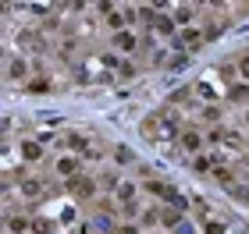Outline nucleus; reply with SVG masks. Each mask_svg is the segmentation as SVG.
I'll list each match as a JSON object with an SVG mask.
<instances>
[{
	"instance_id": "obj_31",
	"label": "nucleus",
	"mask_w": 249,
	"mask_h": 234,
	"mask_svg": "<svg viewBox=\"0 0 249 234\" xmlns=\"http://www.w3.org/2000/svg\"><path fill=\"white\" fill-rule=\"evenodd\" d=\"M192 89H196V93H199L203 99H213V96H217V93H213V89H210L207 82H199V85H192Z\"/></svg>"
},
{
	"instance_id": "obj_5",
	"label": "nucleus",
	"mask_w": 249,
	"mask_h": 234,
	"mask_svg": "<svg viewBox=\"0 0 249 234\" xmlns=\"http://www.w3.org/2000/svg\"><path fill=\"white\" fill-rule=\"evenodd\" d=\"M150 32H157V36H167V39H171L175 32H178V25H175V18H171V15L157 11V15H153V25H150Z\"/></svg>"
},
{
	"instance_id": "obj_22",
	"label": "nucleus",
	"mask_w": 249,
	"mask_h": 234,
	"mask_svg": "<svg viewBox=\"0 0 249 234\" xmlns=\"http://www.w3.org/2000/svg\"><path fill=\"white\" fill-rule=\"evenodd\" d=\"M171 71H182V68H189V50H178L175 57H171V64H167Z\"/></svg>"
},
{
	"instance_id": "obj_21",
	"label": "nucleus",
	"mask_w": 249,
	"mask_h": 234,
	"mask_svg": "<svg viewBox=\"0 0 249 234\" xmlns=\"http://www.w3.org/2000/svg\"><path fill=\"white\" fill-rule=\"evenodd\" d=\"M18 43L21 47H32V50H43V36H32V32H21Z\"/></svg>"
},
{
	"instance_id": "obj_33",
	"label": "nucleus",
	"mask_w": 249,
	"mask_h": 234,
	"mask_svg": "<svg viewBox=\"0 0 249 234\" xmlns=\"http://www.w3.org/2000/svg\"><path fill=\"white\" fill-rule=\"evenodd\" d=\"M15 11V0H0V15H11Z\"/></svg>"
},
{
	"instance_id": "obj_41",
	"label": "nucleus",
	"mask_w": 249,
	"mask_h": 234,
	"mask_svg": "<svg viewBox=\"0 0 249 234\" xmlns=\"http://www.w3.org/2000/svg\"><path fill=\"white\" fill-rule=\"evenodd\" d=\"M0 75H4V68H0Z\"/></svg>"
},
{
	"instance_id": "obj_2",
	"label": "nucleus",
	"mask_w": 249,
	"mask_h": 234,
	"mask_svg": "<svg viewBox=\"0 0 249 234\" xmlns=\"http://www.w3.org/2000/svg\"><path fill=\"white\" fill-rule=\"evenodd\" d=\"M178 146L196 156V153H203V146H207V135H203L199 128H182L178 131Z\"/></svg>"
},
{
	"instance_id": "obj_14",
	"label": "nucleus",
	"mask_w": 249,
	"mask_h": 234,
	"mask_svg": "<svg viewBox=\"0 0 249 234\" xmlns=\"http://www.w3.org/2000/svg\"><path fill=\"white\" fill-rule=\"evenodd\" d=\"M203 234H228V224L207 213V217H203Z\"/></svg>"
},
{
	"instance_id": "obj_18",
	"label": "nucleus",
	"mask_w": 249,
	"mask_h": 234,
	"mask_svg": "<svg viewBox=\"0 0 249 234\" xmlns=\"http://www.w3.org/2000/svg\"><path fill=\"white\" fill-rule=\"evenodd\" d=\"M210 174H213V181H217V185H224V188H231V185H235V174L228 171V167H213Z\"/></svg>"
},
{
	"instance_id": "obj_13",
	"label": "nucleus",
	"mask_w": 249,
	"mask_h": 234,
	"mask_svg": "<svg viewBox=\"0 0 249 234\" xmlns=\"http://www.w3.org/2000/svg\"><path fill=\"white\" fill-rule=\"evenodd\" d=\"M157 224H160V209H157V206H150V209H142V213H139V227L153 231Z\"/></svg>"
},
{
	"instance_id": "obj_16",
	"label": "nucleus",
	"mask_w": 249,
	"mask_h": 234,
	"mask_svg": "<svg viewBox=\"0 0 249 234\" xmlns=\"http://www.w3.org/2000/svg\"><path fill=\"white\" fill-rule=\"evenodd\" d=\"M110 156H114V163H118V167H128V163H135V153H132L128 146H114V153H110Z\"/></svg>"
},
{
	"instance_id": "obj_4",
	"label": "nucleus",
	"mask_w": 249,
	"mask_h": 234,
	"mask_svg": "<svg viewBox=\"0 0 249 234\" xmlns=\"http://www.w3.org/2000/svg\"><path fill=\"white\" fill-rule=\"evenodd\" d=\"M114 50L118 53H135V47H139V36H135L132 29H121V32H114Z\"/></svg>"
},
{
	"instance_id": "obj_36",
	"label": "nucleus",
	"mask_w": 249,
	"mask_h": 234,
	"mask_svg": "<svg viewBox=\"0 0 249 234\" xmlns=\"http://www.w3.org/2000/svg\"><path fill=\"white\" fill-rule=\"evenodd\" d=\"M207 4H210L213 11H221V7H224V0H207Z\"/></svg>"
},
{
	"instance_id": "obj_29",
	"label": "nucleus",
	"mask_w": 249,
	"mask_h": 234,
	"mask_svg": "<svg viewBox=\"0 0 249 234\" xmlns=\"http://www.w3.org/2000/svg\"><path fill=\"white\" fill-rule=\"evenodd\" d=\"M121 15H124V25H135V21H139V11H135V7H121Z\"/></svg>"
},
{
	"instance_id": "obj_39",
	"label": "nucleus",
	"mask_w": 249,
	"mask_h": 234,
	"mask_svg": "<svg viewBox=\"0 0 249 234\" xmlns=\"http://www.w3.org/2000/svg\"><path fill=\"white\" fill-rule=\"evenodd\" d=\"M196 4H207V0H196Z\"/></svg>"
},
{
	"instance_id": "obj_38",
	"label": "nucleus",
	"mask_w": 249,
	"mask_h": 234,
	"mask_svg": "<svg viewBox=\"0 0 249 234\" xmlns=\"http://www.w3.org/2000/svg\"><path fill=\"white\" fill-rule=\"evenodd\" d=\"M142 234H160V231H142Z\"/></svg>"
},
{
	"instance_id": "obj_8",
	"label": "nucleus",
	"mask_w": 249,
	"mask_h": 234,
	"mask_svg": "<svg viewBox=\"0 0 249 234\" xmlns=\"http://www.w3.org/2000/svg\"><path fill=\"white\" fill-rule=\"evenodd\" d=\"M78 171H82V160H78V156H61L57 160V174L64 177V181H71Z\"/></svg>"
},
{
	"instance_id": "obj_23",
	"label": "nucleus",
	"mask_w": 249,
	"mask_h": 234,
	"mask_svg": "<svg viewBox=\"0 0 249 234\" xmlns=\"http://www.w3.org/2000/svg\"><path fill=\"white\" fill-rule=\"evenodd\" d=\"M118 209H121V217H139V203H135V199H128V203H118Z\"/></svg>"
},
{
	"instance_id": "obj_7",
	"label": "nucleus",
	"mask_w": 249,
	"mask_h": 234,
	"mask_svg": "<svg viewBox=\"0 0 249 234\" xmlns=\"http://www.w3.org/2000/svg\"><path fill=\"white\" fill-rule=\"evenodd\" d=\"M224 96H228V103H235V107H246V103H249V82H231Z\"/></svg>"
},
{
	"instance_id": "obj_15",
	"label": "nucleus",
	"mask_w": 249,
	"mask_h": 234,
	"mask_svg": "<svg viewBox=\"0 0 249 234\" xmlns=\"http://www.w3.org/2000/svg\"><path fill=\"white\" fill-rule=\"evenodd\" d=\"M135 192H139V188H135L132 181H118V188H114V203H128V199H135Z\"/></svg>"
},
{
	"instance_id": "obj_24",
	"label": "nucleus",
	"mask_w": 249,
	"mask_h": 234,
	"mask_svg": "<svg viewBox=\"0 0 249 234\" xmlns=\"http://www.w3.org/2000/svg\"><path fill=\"white\" fill-rule=\"evenodd\" d=\"M107 25L114 29V32H121V29H128V25H124V15H121V11H110V15H107Z\"/></svg>"
},
{
	"instance_id": "obj_6",
	"label": "nucleus",
	"mask_w": 249,
	"mask_h": 234,
	"mask_svg": "<svg viewBox=\"0 0 249 234\" xmlns=\"http://www.w3.org/2000/svg\"><path fill=\"white\" fill-rule=\"evenodd\" d=\"M25 93H29V96H50L53 85H50L47 75H36V78H25Z\"/></svg>"
},
{
	"instance_id": "obj_1",
	"label": "nucleus",
	"mask_w": 249,
	"mask_h": 234,
	"mask_svg": "<svg viewBox=\"0 0 249 234\" xmlns=\"http://www.w3.org/2000/svg\"><path fill=\"white\" fill-rule=\"evenodd\" d=\"M171 43H175L178 50H189V53H192V50H199L207 39H203V29H196V25H185V29H178L175 36H171Z\"/></svg>"
},
{
	"instance_id": "obj_19",
	"label": "nucleus",
	"mask_w": 249,
	"mask_h": 234,
	"mask_svg": "<svg viewBox=\"0 0 249 234\" xmlns=\"http://www.w3.org/2000/svg\"><path fill=\"white\" fill-rule=\"evenodd\" d=\"M192 167H196V174H210V171H213V160H210V156H203V153H196Z\"/></svg>"
},
{
	"instance_id": "obj_9",
	"label": "nucleus",
	"mask_w": 249,
	"mask_h": 234,
	"mask_svg": "<svg viewBox=\"0 0 249 234\" xmlns=\"http://www.w3.org/2000/svg\"><path fill=\"white\" fill-rule=\"evenodd\" d=\"M86 146H89V142H86V135H78V131L61 135V149H68V153H89Z\"/></svg>"
},
{
	"instance_id": "obj_40",
	"label": "nucleus",
	"mask_w": 249,
	"mask_h": 234,
	"mask_svg": "<svg viewBox=\"0 0 249 234\" xmlns=\"http://www.w3.org/2000/svg\"><path fill=\"white\" fill-rule=\"evenodd\" d=\"M0 57H4V47H0Z\"/></svg>"
},
{
	"instance_id": "obj_30",
	"label": "nucleus",
	"mask_w": 249,
	"mask_h": 234,
	"mask_svg": "<svg viewBox=\"0 0 249 234\" xmlns=\"http://www.w3.org/2000/svg\"><path fill=\"white\" fill-rule=\"evenodd\" d=\"M93 4H96V11H100V15H110V11H114V0H93Z\"/></svg>"
},
{
	"instance_id": "obj_37",
	"label": "nucleus",
	"mask_w": 249,
	"mask_h": 234,
	"mask_svg": "<svg viewBox=\"0 0 249 234\" xmlns=\"http://www.w3.org/2000/svg\"><path fill=\"white\" fill-rule=\"evenodd\" d=\"M242 121H246V128H249V110H246V114H242Z\"/></svg>"
},
{
	"instance_id": "obj_32",
	"label": "nucleus",
	"mask_w": 249,
	"mask_h": 234,
	"mask_svg": "<svg viewBox=\"0 0 249 234\" xmlns=\"http://www.w3.org/2000/svg\"><path fill=\"white\" fill-rule=\"evenodd\" d=\"M118 75H121V78H132L135 68H132V64H118Z\"/></svg>"
},
{
	"instance_id": "obj_20",
	"label": "nucleus",
	"mask_w": 249,
	"mask_h": 234,
	"mask_svg": "<svg viewBox=\"0 0 249 234\" xmlns=\"http://www.w3.org/2000/svg\"><path fill=\"white\" fill-rule=\"evenodd\" d=\"M171 18H175V25H178V29H185L189 21H192V7H175V15H171Z\"/></svg>"
},
{
	"instance_id": "obj_11",
	"label": "nucleus",
	"mask_w": 249,
	"mask_h": 234,
	"mask_svg": "<svg viewBox=\"0 0 249 234\" xmlns=\"http://www.w3.org/2000/svg\"><path fill=\"white\" fill-rule=\"evenodd\" d=\"M29 231H32V220L29 217H21V213L7 217V234H29Z\"/></svg>"
},
{
	"instance_id": "obj_34",
	"label": "nucleus",
	"mask_w": 249,
	"mask_h": 234,
	"mask_svg": "<svg viewBox=\"0 0 249 234\" xmlns=\"http://www.w3.org/2000/svg\"><path fill=\"white\" fill-rule=\"evenodd\" d=\"M150 4H153V11H167V7H171V0H150Z\"/></svg>"
},
{
	"instance_id": "obj_17",
	"label": "nucleus",
	"mask_w": 249,
	"mask_h": 234,
	"mask_svg": "<svg viewBox=\"0 0 249 234\" xmlns=\"http://www.w3.org/2000/svg\"><path fill=\"white\" fill-rule=\"evenodd\" d=\"M18 188H21V195H29V199L43 192V185L36 181V177H25V174H21V185H18Z\"/></svg>"
},
{
	"instance_id": "obj_10",
	"label": "nucleus",
	"mask_w": 249,
	"mask_h": 234,
	"mask_svg": "<svg viewBox=\"0 0 249 234\" xmlns=\"http://www.w3.org/2000/svg\"><path fill=\"white\" fill-rule=\"evenodd\" d=\"M29 61L25 57H11V64H7V78H15V82H25L29 78Z\"/></svg>"
},
{
	"instance_id": "obj_25",
	"label": "nucleus",
	"mask_w": 249,
	"mask_h": 234,
	"mask_svg": "<svg viewBox=\"0 0 249 234\" xmlns=\"http://www.w3.org/2000/svg\"><path fill=\"white\" fill-rule=\"evenodd\" d=\"M171 234H196V224H192V220H185V217H182V220H178V224L171 227Z\"/></svg>"
},
{
	"instance_id": "obj_26",
	"label": "nucleus",
	"mask_w": 249,
	"mask_h": 234,
	"mask_svg": "<svg viewBox=\"0 0 249 234\" xmlns=\"http://www.w3.org/2000/svg\"><path fill=\"white\" fill-rule=\"evenodd\" d=\"M203 117L207 125H221V107H203Z\"/></svg>"
},
{
	"instance_id": "obj_27",
	"label": "nucleus",
	"mask_w": 249,
	"mask_h": 234,
	"mask_svg": "<svg viewBox=\"0 0 249 234\" xmlns=\"http://www.w3.org/2000/svg\"><path fill=\"white\" fill-rule=\"evenodd\" d=\"M64 11H71V15H78V11H86V0H61Z\"/></svg>"
},
{
	"instance_id": "obj_35",
	"label": "nucleus",
	"mask_w": 249,
	"mask_h": 234,
	"mask_svg": "<svg viewBox=\"0 0 249 234\" xmlns=\"http://www.w3.org/2000/svg\"><path fill=\"white\" fill-rule=\"evenodd\" d=\"M239 71H242V78L249 82V57H242V61H239Z\"/></svg>"
},
{
	"instance_id": "obj_3",
	"label": "nucleus",
	"mask_w": 249,
	"mask_h": 234,
	"mask_svg": "<svg viewBox=\"0 0 249 234\" xmlns=\"http://www.w3.org/2000/svg\"><path fill=\"white\" fill-rule=\"evenodd\" d=\"M68 192L75 199H96V181L89 174H75L71 181H68Z\"/></svg>"
},
{
	"instance_id": "obj_12",
	"label": "nucleus",
	"mask_w": 249,
	"mask_h": 234,
	"mask_svg": "<svg viewBox=\"0 0 249 234\" xmlns=\"http://www.w3.org/2000/svg\"><path fill=\"white\" fill-rule=\"evenodd\" d=\"M21 160H25V163H36V160H43V146H39V142H21Z\"/></svg>"
},
{
	"instance_id": "obj_28",
	"label": "nucleus",
	"mask_w": 249,
	"mask_h": 234,
	"mask_svg": "<svg viewBox=\"0 0 249 234\" xmlns=\"http://www.w3.org/2000/svg\"><path fill=\"white\" fill-rule=\"evenodd\" d=\"M114 234H142V227L128 220V224H118V227H114Z\"/></svg>"
}]
</instances>
